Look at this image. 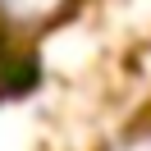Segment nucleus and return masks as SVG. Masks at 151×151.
<instances>
[{"label": "nucleus", "instance_id": "1", "mask_svg": "<svg viewBox=\"0 0 151 151\" xmlns=\"http://www.w3.org/2000/svg\"><path fill=\"white\" fill-rule=\"evenodd\" d=\"M124 151H151V133H142V137H133Z\"/></svg>", "mask_w": 151, "mask_h": 151}]
</instances>
